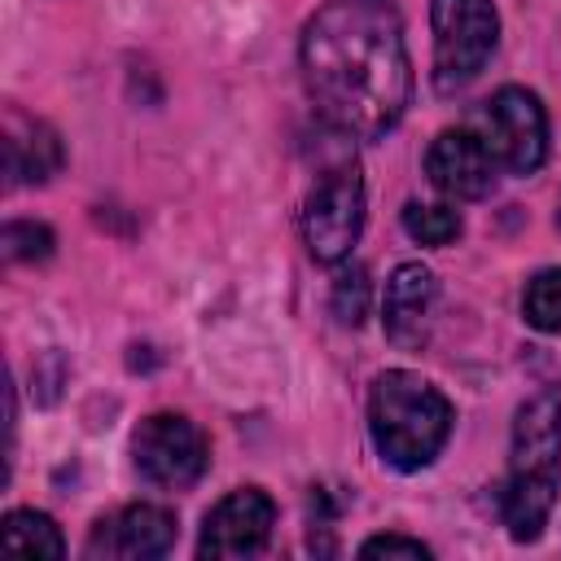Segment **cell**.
I'll return each instance as SVG.
<instances>
[{"label": "cell", "mask_w": 561, "mask_h": 561, "mask_svg": "<svg viewBox=\"0 0 561 561\" xmlns=\"http://www.w3.org/2000/svg\"><path fill=\"white\" fill-rule=\"evenodd\" d=\"M131 456H136V469L145 482L167 486V491H184L206 473L210 443L188 416L153 412L140 421V430L131 438Z\"/></svg>", "instance_id": "8992f818"}, {"label": "cell", "mask_w": 561, "mask_h": 561, "mask_svg": "<svg viewBox=\"0 0 561 561\" xmlns=\"http://www.w3.org/2000/svg\"><path fill=\"white\" fill-rule=\"evenodd\" d=\"M359 557H408V561H425L430 548L421 539H408V535H373L359 543Z\"/></svg>", "instance_id": "ac0fdd59"}, {"label": "cell", "mask_w": 561, "mask_h": 561, "mask_svg": "<svg viewBox=\"0 0 561 561\" xmlns=\"http://www.w3.org/2000/svg\"><path fill=\"white\" fill-rule=\"evenodd\" d=\"M434 272L421 263H399L386 280V337L394 346H421L430 337V316H434Z\"/></svg>", "instance_id": "8fae6325"}, {"label": "cell", "mask_w": 561, "mask_h": 561, "mask_svg": "<svg viewBox=\"0 0 561 561\" xmlns=\"http://www.w3.org/2000/svg\"><path fill=\"white\" fill-rule=\"evenodd\" d=\"M522 316L539 333H561V267H543L526 280Z\"/></svg>", "instance_id": "5bb4252c"}, {"label": "cell", "mask_w": 561, "mask_h": 561, "mask_svg": "<svg viewBox=\"0 0 561 561\" xmlns=\"http://www.w3.org/2000/svg\"><path fill=\"white\" fill-rule=\"evenodd\" d=\"M495 158L486 149L482 136L465 131V127H447L430 140V153H425V175L438 193L456 197V202H478L495 188Z\"/></svg>", "instance_id": "9c48e42d"}, {"label": "cell", "mask_w": 561, "mask_h": 561, "mask_svg": "<svg viewBox=\"0 0 561 561\" xmlns=\"http://www.w3.org/2000/svg\"><path fill=\"white\" fill-rule=\"evenodd\" d=\"M557 228H561V206H557Z\"/></svg>", "instance_id": "d6986e66"}, {"label": "cell", "mask_w": 561, "mask_h": 561, "mask_svg": "<svg viewBox=\"0 0 561 561\" xmlns=\"http://www.w3.org/2000/svg\"><path fill=\"white\" fill-rule=\"evenodd\" d=\"M368 298H373L368 272H364L359 263L342 267V272H337V280H333V298H329L333 316H337L342 324H359V320L368 316Z\"/></svg>", "instance_id": "e0dca14e"}, {"label": "cell", "mask_w": 561, "mask_h": 561, "mask_svg": "<svg viewBox=\"0 0 561 561\" xmlns=\"http://www.w3.org/2000/svg\"><path fill=\"white\" fill-rule=\"evenodd\" d=\"M482 140L491 158L517 175H530L548 158V114L535 92L526 88H500L486 101L482 114Z\"/></svg>", "instance_id": "52a82bcc"}, {"label": "cell", "mask_w": 561, "mask_h": 561, "mask_svg": "<svg viewBox=\"0 0 561 561\" xmlns=\"http://www.w3.org/2000/svg\"><path fill=\"white\" fill-rule=\"evenodd\" d=\"M0 245H4V259H9V263H39V259H48V254H53L57 237H53V228H48V224L13 219V224H4Z\"/></svg>", "instance_id": "2e32d148"}, {"label": "cell", "mask_w": 561, "mask_h": 561, "mask_svg": "<svg viewBox=\"0 0 561 561\" xmlns=\"http://www.w3.org/2000/svg\"><path fill=\"white\" fill-rule=\"evenodd\" d=\"M272 526H276V504H272V495L259 491V486H241V491L224 495V500L206 513L197 552H202V557H215V561L254 557V552L267 548Z\"/></svg>", "instance_id": "ba28073f"}, {"label": "cell", "mask_w": 561, "mask_h": 561, "mask_svg": "<svg viewBox=\"0 0 561 561\" xmlns=\"http://www.w3.org/2000/svg\"><path fill=\"white\" fill-rule=\"evenodd\" d=\"M368 434H373L377 456L390 469L416 473V469H425L443 451V443L451 434V403L421 373L390 368V373H381L373 381Z\"/></svg>", "instance_id": "3957f363"}, {"label": "cell", "mask_w": 561, "mask_h": 561, "mask_svg": "<svg viewBox=\"0 0 561 561\" xmlns=\"http://www.w3.org/2000/svg\"><path fill=\"white\" fill-rule=\"evenodd\" d=\"M430 26H434V88L456 92L495 53L500 18L491 0H430Z\"/></svg>", "instance_id": "277c9868"}, {"label": "cell", "mask_w": 561, "mask_h": 561, "mask_svg": "<svg viewBox=\"0 0 561 561\" xmlns=\"http://www.w3.org/2000/svg\"><path fill=\"white\" fill-rule=\"evenodd\" d=\"M302 83L342 136H386L412 96L403 22L386 0H333L302 26Z\"/></svg>", "instance_id": "6da1fadb"}, {"label": "cell", "mask_w": 561, "mask_h": 561, "mask_svg": "<svg viewBox=\"0 0 561 561\" xmlns=\"http://www.w3.org/2000/svg\"><path fill=\"white\" fill-rule=\"evenodd\" d=\"M4 162L13 184H44L61 167V140L48 123L35 118H13L4 136Z\"/></svg>", "instance_id": "7c38bea8"}, {"label": "cell", "mask_w": 561, "mask_h": 561, "mask_svg": "<svg viewBox=\"0 0 561 561\" xmlns=\"http://www.w3.org/2000/svg\"><path fill=\"white\" fill-rule=\"evenodd\" d=\"M561 482V399L535 394L513 421V460L500 486V517L517 543L543 535Z\"/></svg>", "instance_id": "7a4b0ae2"}, {"label": "cell", "mask_w": 561, "mask_h": 561, "mask_svg": "<svg viewBox=\"0 0 561 561\" xmlns=\"http://www.w3.org/2000/svg\"><path fill=\"white\" fill-rule=\"evenodd\" d=\"M0 539H4V552H13V557H61L66 552L57 522L35 508H13L0 522Z\"/></svg>", "instance_id": "4fadbf2b"}, {"label": "cell", "mask_w": 561, "mask_h": 561, "mask_svg": "<svg viewBox=\"0 0 561 561\" xmlns=\"http://www.w3.org/2000/svg\"><path fill=\"white\" fill-rule=\"evenodd\" d=\"M175 543V517L162 504H127L96 522L88 539V557L105 561H149L171 552Z\"/></svg>", "instance_id": "30bf717a"}, {"label": "cell", "mask_w": 561, "mask_h": 561, "mask_svg": "<svg viewBox=\"0 0 561 561\" xmlns=\"http://www.w3.org/2000/svg\"><path fill=\"white\" fill-rule=\"evenodd\" d=\"M403 232L421 245H451L460 237V215L451 206H430V202H408L403 206Z\"/></svg>", "instance_id": "9a60e30c"}, {"label": "cell", "mask_w": 561, "mask_h": 561, "mask_svg": "<svg viewBox=\"0 0 561 561\" xmlns=\"http://www.w3.org/2000/svg\"><path fill=\"white\" fill-rule=\"evenodd\" d=\"M364 232V175L355 162L329 167L302 206V241L316 263L351 259V245Z\"/></svg>", "instance_id": "5b68a950"}]
</instances>
